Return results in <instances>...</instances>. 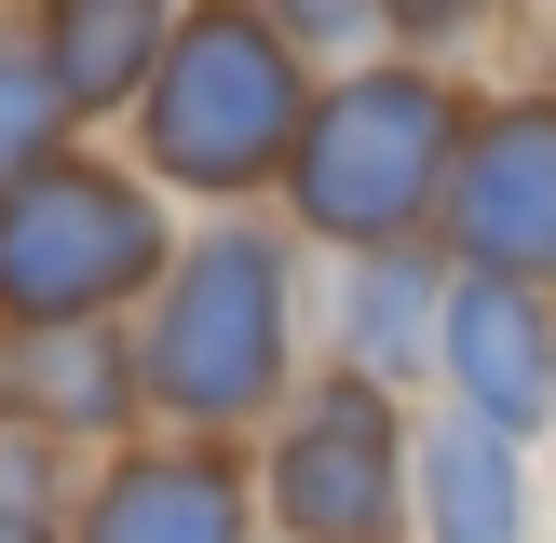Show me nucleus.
I'll use <instances>...</instances> for the list:
<instances>
[{"mask_svg":"<svg viewBox=\"0 0 556 543\" xmlns=\"http://www.w3.org/2000/svg\"><path fill=\"white\" fill-rule=\"evenodd\" d=\"M136 272H150V217H136V190L109 177H27L14 204H0V299L41 326L96 313V299H123Z\"/></svg>","mask_w":556,"mask_h":543,"instance_id":"nucleus-3","label":"nucleus"},{"mask_svg":"<svg viewBox=\"0 0 556 543\" xmlns=\"http://www.w3.org/2000/svg\"><path fill=\"white\" fill-rule=\"evenodd\" d=\"M54 96H68V81H54L41 54H0V177H14V163L54 136Z\"/></svg>","mask_w":556,"mask_h":543,"instance_id":"nucleus-12","label":"nucleus"},{"mask_svg":"<svg viewBox=\"0 0 556 543\" xmlns=\"http://www.w3.org/2000/svg\"><path fill=\"white\" fill-rule=\"evenodd\" d=\"M231 530H244V503L217 462H136L96 503V543H231Z\"/></svg>","mask_w":556,"mask_h":543,"instance_id":"nucleus-9","label":"nucleus"},{"mask_svg":"<svg viewBox=\"0 0 556 543\" xmlns=\"http://www.w3.org/2000/svg\"><path fill=\"white\" fill-rule=\"evenodd\" d=\"M462 244L489 258V286L556 272V109H503L462 150Z\"/></svg>","mask_w":556,"mask_h":543,"instance_id":"nucleus-5","label":"nucleus"},{"mask_svg":"<svg viewBox=\"0 0 556 543\" xmlns=\"http://www.w3.org/2000/svg\"><path fill=\"white\" fill-rule=\"evenodd\" d=\"M448 340H462V394H476V421H489V434L556 407V326H543V299H530V286H462Z\"/></svg>","mask_w":556,"mask_h":543,"instance_id":"nucleus-7","label":"nucleus"},{"mask_svg":"<svg viewBox=\"0 0 556 543\" xmlns=\"http://www.w3.org/2000/svg\"><path fill=\"white\" fill-rule=\"evenodd\" d=\"M380 489H394V421H380V394H313L299 407V449H286V516L299 530H367Z\"/></svg>","mask_w":556,"mask_h":543,"instance_id":"nucleus-6","label":"nucleus"},{"mask_svg":"<svg viewBox=\"0 0 556 543\" xmlns=\"http://www.w3.org/2000/svg\"><path fill=\"white\" fill-rule=\"evenodd\" d=\"M407 326H421V258H367V272H353V353L394 367Z\"/></svg>","mask_w":556,"mask_h":543,"instance_id":"nucleus-11","label":"nucleus"},{"mask_svg":"<svg viewBox=\"0 0 556 543\" xmlns=\"http://www.w3.org/2000/svg\"><path fill=\"white\" fill-rule=\"evenodd\" d=\"M421 503H434V543H530V476H516V449H503L489 421L434 434Z\"/></svg>","mask_w":556,"mask_h":543,"instance_id":"nucleus-8","label":"nucleus"},{"mask_svg":"<svg viewBox=\"0 0 556 543\" xmlns=\"http://www.w3.org/2000/svg\"><path fill=\"white\" fill-rule=\"evenodd\" d=\"M271 340H286L271 244H204L177 272V299H163V326H150V394L190 407V421H217V407H244L271 380Z\"/></svg>","mask_w":556,"mask_h":543,"instance_id":"nucleus-2","label":"nucleus"},{"mask_svg":"<svg viewBox=\"0 0 556 543\" xmlns=\"http://www.w3.org/2000/svg\"><path fill=\"white\" fill-rule=\"evenodd\" d=\"M136 54H150V14H123V0H109V14H68V41H54V81H68V96H123V81H136Z\"/></svg>","mask_w":556,"mask_h":543,"instance_id":"nucleus-10","label":"nucleus"},{"mask_svg":"<svg viewBox=\"0 0 556 543\" xmlns=\"http://www.w3.org/2000/svg\"><path fill=\"white\" fill-rule=\"evenodd\" d=\"M0 543H41V530H27V503H0Z\"/></svg>","mask_w":556,"mask_h":543,"instance_id":"nucleus-14","label":"nucleus"},{"mask_svg":"<svg viewBox=\"0 0 556 543\" xmlns=\"http://www.w3.org/2000/svg\"><path fill=\"white\" fill-rule=\"evenodd\" d=\"M163 123H150V150L177 163V177H204V190H231V177H258L271 150H286V123H299V81H286V41L271 27H244V14H217V27H190L177 54H163Z\"/></svg>","mask_w":556,"mask_h":543,"instance_id":"nucleus-1","label":"nucleus"},{"mask_svg":"<svg viewBox=\"0 0 556 543\" xmlns=\"http://www.w3.org/2000/svg\"><path fill=\"white\" fill-rule=\"evenodd\" d=\"M434 150H448V109L421 81H353L313 136H299V204L313 231H394L434 190Z\"/></svg>","mask_w":556,"mask_h":543,"instance_id":"nucleus-4","label":"nucleus"},{"mask_svg":"<svg viewBox=\"0 0 556 543\" xmlns=\"http://www.w3.org/2000/svg\"><path fill=\"white\" fill-rule=\"evenodd\" d=\"M41 394H54V407H81V421H109V407H123V367H109L96 340H81V353H68V340H41Z\"/></svg>","mask_w":556,"mask_h":543,"instance_id":"nucleus-13","label":"nucleus"}]
</instances>
